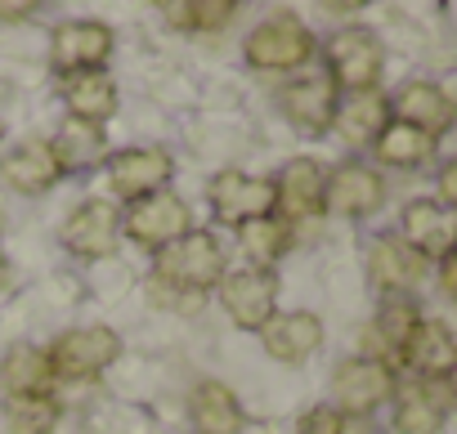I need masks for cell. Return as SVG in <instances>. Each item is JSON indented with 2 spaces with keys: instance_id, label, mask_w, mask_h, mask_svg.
<instances>
[{
  "instance_id": "obj_1",
  "label": "cell",
  "mask_w": 457,
  "mask_h": 434,
  "mask_svg": "<svg viewBox=\"0 0 457 434\" xmlns=\"http://www.w3.org/2000/svg\"><path fill=\"white\" fill-rule=\"evenodd\" d=\"M224 278V247L215 233H184L179 242L162 247L153 260V287L170 300H202Z\"/></svg>"
},
{
  "instance_id": "obj_2",
  "label": "cell",
  "mask_w": 457,
  "mask_h": 434,
  "mask_svg": "<svg viewBox=\"0 0 457 434\" xmlns=\"http://www.w3.org/2000/svg\"><path fill=\"white\" fill-rule=\"evenodd\" d=\"M215 291H220L224 314L243 332H265V323L278 314V274L274 269H256V265L224 269Z\"/></svg>"
},
{
  "instance_id": "obj_3",
  "label": "cell",
  "mask_w": 457,
  "mask_h": 434,
  "mask_svg": "<svg viewBox=\"0 0 457 434\" xmlns=\"http://www.w3.org/2000/svg\"><path fill=\"white\" fill-rule=\"evenodd\" d=\"M319 41L296 14H274L247 37V63L261 72H296L314 59Z\"/></svg>"
},
{
  "instance_id": "obj_4",
  "label": "cell",
  "mask_w": 457,
  "mask_h": 434,
  "mask_svg": "<svg viewBox=\"0 0 457 434\" xmlns=\"http://www.w3.org/2000/svg\"><path fill=\"white\" fill-rule=\"evenodd\" d=\"M395 385H399V376H395V367H390L386 358H372V354L345 358V363L337 367V376H332V394H337L332 407H337L341 416L368 421L381 403L395 398Z\"/></svg>"
},
{
  "instance_id": "obj_5",
  "label": "cell",
  "mask_w": 457,
  "mask_h": 434,
  "mask_svg": "<svg viewBox=\"0 0 457 434\" xmlns=\"http://www.w3.org/2000/svg\"><path fill=\"white\" fill-rule=\"evenodd\" d=\"M381 68H386V50H381V41L368 28H341L328 41V68L323 72L337 81L341 94H368V90H377Z\"/></svg>"
},
{
  "instance_id": "obj_6",
  "label": "cell",
  "mask_w": 457,
  "mask_h": 434,
  "mask_svg": "<svg viewBox=\"0 0 457 434\" xmlns=\"http://www.w3.org/2000/svg\"><path fill=\"white\" fill-rule=\"evenodd\" d=\"M46 354L59 381H95L121 358V336L112 327H72L59 332Z\"/></svg>"
},
{
  "instance_id": "obj_7",
  "label": "cell",
  "mask_w": 457,
  "mask_h": 434,
  "mask_svg": "<svg viewBox=\"0 0 457 434\" xmlns=\"http://www.w3.org/2000/svg\"><path fill=\"white\" fill-rule=\"evenodd\" d=\"M211 210L220 225H252L265 215H278V188L265 175H247V170H220L211 179Z\"/></svg>"
},
{
  "instance_id": "obj_8",
  "label": "cell",
  "mask_w": 457,
  "mask_h": 434,
  "mask_svg": "<svg viewBox=\"0 0 457 434\" xmlns=\"http://www.w3.org/2000/svg\"><path fill=\"white\" fill-rule=\"evenodd\" d=\"M112 28L99 23V19H72V23H59L54 37H50V63L59 77H81V72H104L108 59H112Z\"/></svg>"
},
{
  "instance_id": "obj_9",
  "label": "cell",
  "mask_w": 457,
  "mask_h": 434,
  "mask_svg": "<svg viewBox=\"0 0 457 434\" xmlns=\"http://www.w3.org/2000/svg\"><path fill=\"white\" fill-rule=\"evenodd\" d=\"M121 233L135 247L162 251V247L179 242L184 233H193V215L175 192H153L144 201H130V210L121 215Z\"/></svg>"
},
{
  "instance_id": "obj_10",
  "label": "cell",
  "mask_w": 457,
  "mask_h": 434,
  "mask_svg": "<svg viewBox=\"0 0 457 434\" xmlns=\"http://www.w3.org/2000/svg\"><path fill=\"white\" fill-rule=\"evenodd\" d=\"M278 103H283V117H287L301 135H323V130H332V121H337L341 90H337V81H332L323 68H310V72H301V77H292V81L283 86Z\"/></svg>"
},
{
  "instance_id": "obj_11",
  "label": "cell",
  "mask_w": 457,
  "mask_h": 434,
  "mask_svg": "<svg viewBox=\"0 0 457 434\" xmlns=\"http://www.w3.org/2000/svg\"><path fill=\"white\" fill-rule=\"evenodd\" d=\"M399 238L421 256V260H448L457 251V210H448L435 197H412L399 215Z\"/></svg>"
},
{
  "instance_id": "obj_12",
  "label": "cell",
  "mask_w": 457,
  "mask_h": 434,
  "mask_svg": "<svg viewBox=\"0 0 457 434\" xmlns=\"http://www.w3.org/2000/svg\"><path fill=\"white\" fill-rule=\"evenodd\" d=\"M104 170H108V188L126 201H144L153 192H166L170 184V152L162 148H121L112 157H104Z\"/></svg>"
},
{
  "instance_id": "obj_13",
  "label": "cell",
  "mask_w": 457,
  "mask_h": 434,
  "mask_svg": "<svg viewBox=\"0 0 457 434\" xmlns=\"http://www.w3.org/2000/svg\"><path fill=\"white\" fill-rule=\"evenodd\" d=\"M121 242V210L104 197H86L63 225V247L81 260H104Z\"/></svg>"
},
{
  "instance_id": "obj_14",
  "label": "cell",
  "mask_w": 457,
  "mask_h": 434,
  "mask_svg": "<svg viewBox=\"0 0 457 434\" xmlns=\"http://www.w3.org/2000/svg\"><path fill=\"white\" fill-rule=\"evenodd\" d=\"M390 121H403V126L439 139V135H448L457 126V103L435 81H408V86H399L390 94Z\"/></svg>"
},
{
  "instance_id": "obj_15",
  "label": "cell",
  "mask_w": 457,
  "mask_h": 434,
  "mask_svg": "<svg viewBox=\"0 0 457 434\" xmlns=\"http://www.w3.org/2000/svg\"><path fill=\"white\" fill-rule=\"evenodd\" d=\"M448 385L444 381H399L395 385V434H439L448 421Z\"/></svg>"
},
{
  "instance_id": "obj_16",
  "label": "cell",
  "mask_w": 457,
  "mask_h": 434,
  "mask_svg": "<svg viewBox=\"0 0 457 434\" xmlns=\"http://www.w3.org/2000/svg\"><path fill=\"white\" fill-rule=\"evenodd\" d=\"M274 188H278V220H287L292 229L305 225V220H319V215L328 210V206H323L328 175H323L319 161H310V157L287 161L283 175L274 179Z\"/></svg>"
},
{
  "instance_id": "obj_17",
  "label": "cell",
  "mask_w": 457,
  "mask_h": 434,
  "mask_svg": "<svg viewBox=\"0 0 457 434\" xmlns=\"http://www.w3.org/2000/svg\"><path fill=\"white\" fill-rule=\"evenodd\" d=\"M386 201V184L372 166H359V161H345L328 175V188H323V206L332 215H345V220H363V215L381 210Z\"/></svg>"
},
{
  "instance_id": "obj_18",
  "label": "cell",
  "mask_w": 457,
  "mask_h": 434,
  "mask_svg": "<svg viewBox=\"0 0 457 434\" xmlns=\"http://www.w3.org/2000/svg\"><path fill=\"white\" fill-rule=\"evenodd\" d=\"M417 381H444L448 372H453V363H457V340H453V332L439 323V318H421L412 332H408V340L399 345V354H395Z\"/></svg>"
},
{
  "instance_id": "obj_19",
  "label": "cell",
  "mask_w": 457,
  "mask_h": 434,
  "mask_svg": "<svg viewBox=\"0 0 457 434\" xmlns=\"http://www.w3.org/2000/svg\"><path fill=\"white\" fill-rule=\"evenodd\" d=\"M261 345L274 363H305L319 345H323V323L319 314L310 309H287V314H274L261 332Z\"/></svg>"
},
{
  "instance_id": "obj_20",
  "label": "cell",
  "mask_w": 457,
  "mask_h": 434,
  "mask_svg": "<svg viewBox=\"0 0 457 434\" xmlns=\"http://www.w3.org/2000/svg\"><path fill=\"white\" fill-rule=\"evenodd\" d=\"M0 175L19 192H50L63 179V166H59L50 139H23L0 157Z\"/></svg>"
},
{
  "instance_id": "obj_21",
  "label": "cell",
  "mask_w": 457,
  "mask_h": 434,
  "mask_svg": "<svg viewBox=\"0 0 457 434\" xmlns=\"http://www.w3.org/2000/svg\"><path fill=\"white\" fill-rule=\"evenodd\" d=\"M368 274H372V287L381 291V296H408L417 283H421V274H426V260L403 242V238H377L372 242V251H368Z\"/></svg>"
},
{
  "instance_id": "obj_22",
  "label": "cell",
  "mask_w": 457,
  "mask_h": 434,
  "mask_svg": "<svg viewBox=\"0 0 457 434\" xmlns=\"http://www.w3.org/2000/svg\"><path fill=\"white\" fill-rule=\"evenodd\" d=\"M0 385H5V398H54V367L50 354L37 345H14L0 363Z\"/></svg>"
},
{
  "instance_id": "obj_23",
  "label": "cell",
  "mask_w": 457,
  "mask_h": 434,
  "mask_svg": "<svg viewBox=\"0 0 457 434\" xmlns=\"http://www.w3.org/2000/svg\"><path fill=\"white\" fill-rule=\"evenodd\" d=\"M188 416H193V434H238L243 430V403L220 381H202L188 394Z\"/></svg>"
},
{
  "instance_id": "obj_24",
  "label": "cell",
  "mask_w": 457,
  "mask_h": 434,
  "mask_svg": "<svg viewBox=\"0 0 457 434\" xmlns=\"http://www.w3.org/2000/svg\"><path fill=\"white\" fill-rule=\"evenodd\" d=\"M63 103L72 121L86 126H104L117 112V81L108 72H81V77H63Z\"/></svg>"
},
{
  "instance_id": "obj_25",
  "label": "cell",
  "mask_w": 457,
  "mask_h": 434,
  "mask_svg": "<svg viewBox=\"0 0 457 434\" xmlns=\"http://www.w3.org/2000/svg\"><path fill=\"white\" fill-rule=\"evenodd\" d=\"M332 126L341 130V139H345L350 148H368V143H377L381 130L390 126V99L377 94V90L350 94V99L337 108V121H332Z\"/></svg>"
},
{
  "instance_id": "obj_26",
  "label": "cell",
  "mask_w": 457,
  "mask_h": 434,
  "mask_svg": "<svg viewBox=\"0 0 457 434\" xmlns=\"http://www.w3.org/2000/svg\"><path fill=\"white\" fill-rule=\"evenodd\" d=\"M372 148H377V161H381V166H395V170H421L426 161H435L439 139H430V135H421V130H412V126H403V121H390Z\"/></svg>"
},
{
  "instance_id": "obj_27",
  "label": "cell",
  "mask_w": 457,
  "mask_h": 434,
  "mask_svg": "<svg viewBox=\"0 0 457 434\" xmlns=\"http://www.w3.org/2000/svg\"><path fill=\"white\" fill-rule=\"evenodd\" d=\"M238 242H243L247 265H256V269H274V265L292 251V225L278 220V215H265V220H252V225L238 229Z\"/></svg>"
},
{
  "instance_id": "obj_28",
  "label": "cell",
  "mask_w": 457,
  "mask_h": 434,
  "mask_svg": "<svg viewBox=\"0 0 457 434\" xmlns=\"http://www.w3.org/2000/svg\"><path fill=\"white\" fill-rule=\"evenodd\" d=\"M50 143H54V157H59L63 175L86 170V166H104V126H86V121L68 117V126Z\"/></svg>"
},
{
  "instance_id": "obj_29",
  "label": "cell",
  "mask_w": 457,
  "mask_h": 434,
  "mask_svg": "<svg viewBox=\"0 0 457 434\" xmlns=\"http://www.w3.org/2000/svg\"><path fill=\"white\" fill-rule=\"evenodd\" d=\"M162 14L179 32H224L238 19V0H175L162 5Z\"/></svg>"
},
{
  "instance_id": "obj_30",
  "label": "cell",
  "mask_w": 457,
  "mask_h": 434,
  "mask_svg": "<svg viewBox=\"0 0 457 434\" xmlns=\"http://www.w3.org/2000/svg\"><path fill=\"white\" fill-rule=\"evenodd\" d=\"M421 323V314H417V305L408 300V296H386V305L377 309V323H372V336L381 340L377 349H386V354H399V345L408 340V332Z\"/></svg>"
},
{
  "instance_id": "obj_31",
  "label": "cell",
  "mask_w": 457,
  "mask_h": 434,
  "mask_svg": "<svg viewBox=\"0 0 457 434\" xmlns=\"http://www.w3.org/2000/svg\"><path fill=\"white\" fill-rule=\"evenodd\" d=\"M5 421L14 434H50L59 425L54 398H5Z\"/></svg>"
},
{
  "instance_id": "obj_32",
  "label": "cell",
  "mask_w": 457,
  "mask_h": 434,
  "mask_svg": "<svg viewBox=\"0 0 457 434\" xmlns=\"http://www.w3.org/2000/svg\"><path fill=\"white\" fill-rule=\"evenodd\" d=\"M296 434H345V416H341L332 403H319V407H310V412L301 416Z\"/></svg>"
},
{
  "instance_id": "obj_33",
  "label": "cell",
  "mask_w": 457,
  "mask_h": 434,
  "mask_svg": "<svg viewBox=\"0 0 457 434\" xmlns=\"http://www.w3.org/2000/svg\"><path fill=\"white\" fill-rule=\"evenodd\" d=\"M439 197L448 210H457V157L444 161V170H439Z\"/></svg>"
},
{
  "instance_id": "obj_34",
  "label": "cell",
  "mask_w": 457,
  "mask_h": 434,
  "mask_svg": "<svg viewBox=\"0 0 457 434\" xmlns=\"http://www.w3.org/2000/svg\"><path fill=\"white\" fill-rule=\"evenodd\" d=\"M439 287H444V296L457 305V251H453L448 260H439Z\"/></svg>"
},
{
  "instance_id": "obj_35",
  "label": "cell",
  "mask_w": 457,
  "mask_h": 434,
  "mask_svg": "<svg viewBox=\"0 0 457 434\" xmlns=\"http://www.w3.org/2000/svg\"><path fill=\"white\" fill-rule=\"evenodd\" d=\"M32 14H37V0H19V5L0 0V23H19V19H32Z\"/></svg>"
},
{
  "instance_id": "obj_36",
  "label": "cell",
  "mask_w": 457,
  "mask_h": 434,
  "mask_svg": "<svg viewBox=\"0 0 457 434\" xmlns=\"http://www.w3.org/2000/svg\"><path fill=\"white\" fill-rule=\"evenodd\" d=\"M444 385H448V394H453V398H457V363H453V372H448V376H444Z\"/></svg>"
},
{
  "instance_id": "obj_37",
  "label": "cell",
  "mask_w": 457,
  "mask_h": 434,
  "mask_svg": "<svg viewBox=\"0 0 457 434\" xmlns=\"http://www.w3.org/2000/svg\"><path fill=\"white\" fill-rule=\"evenodd\" d=\"M5 283H10V265L0 260V291H5Z\"/></svg>"
}]
</instances>
